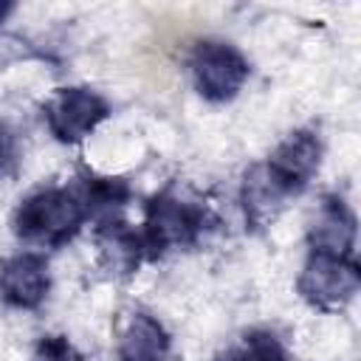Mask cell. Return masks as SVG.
Masks as SVG:
<instances>
[{"instance_id":"cell-1","label":"cell","mask_w":361,"mask_h":361,"mask_svg":"<svg viewBox=\"0 0 361 361\" xmlns=\"http://www.w3.org/2000/svg\"><path fill=\"white\" fill-rule=\"evenodd\" d=\"M87 209L73 186H39L11 214L17 240L31 248H62L87 223Z\"/></svg>"},{"instance_id":"cell-7","label":"cell","mask_w":361,"mask_h":361,"mask_svg":"<svg viewBox=\"0 0 361 361\" xmlns=\"http://www.w3.org/2000/svg\"><path fill=\"white\" fill-rule=\"evenodd\" d=\"M51 290L48 259L39 251H20L0 262V299L17 310H37Z\"/></svg>"},{"instance_id":"cell-8","label":"cell","mask_w":361,"mask_h":361,"mask_svg":"<svg viewBox=\"0 0 361 361\" xmlns=\"http://www.w3.org/2000/svg\"><path fill=\"white\" fill-rule=\"evenodd\" d=\"M355 214L347 206L344 197L338 195H324L316 217L310 220L307 228V245L316 254H330V257H353L355 254Z\"/></svg>"},{"instance_id":"cell-15","label":"cell","mask_w":361,"mask_h":361,"mask_svg":"<svg viewBox=\"0 0 361 361\" xmlns=\"http://www.w3.org/2000/svg\"><path fill=\"white\" fill-rule=\"evenodd\" d=\"M17 164H20V141H17V133L6 121H0V180L8 178V175H14Z\"/></svg>"},{"instance_id":"cell-12","label":"cell","mask_w":361,"mask_h":361,"mask_svg":"<svg viewBox=\"0 0 361 361\" xmlns=\"http://www.w3.org/2000/svg\"><path fill=\"white\" fill-rule=\"evenodd\" d=\"M172 338L166 327L144 310H135L118 338V361H169Z\"/></svg>"},{"instance_id":"cell-16","label":"cell","mask_w":361,"mask_h":361,"mask_svg":"<svg viewBox=\"0 0 361 361\" xmlns=\"http://www.w3.org/2000/svg\"><path fill=\"white\" fill-rule=\"evenodd\" d=\"M11 8H14L11 3H0V23H3V20H6L8 14H11Z\"/></svg>"},{"instance_id":"cell-13","label":"cell","mask_w":361,"mask_h":361,"mask_svg":"<svg viewBox=\"0 0 361 361\" xmlns=\"http://www.w3.org/2000/svg\"><path fill=\"white\" fill-rule=\"evenodd\" d=\"M217 361H288V350L271 330H248L228 344Z\"/></svg>"},{"instance_id":"cell-2","label":"cell","mask_w":361,"mask_h":361,"mask_svg":"<svg viewBox=\"0 0 361 361\" xmlns=\"http://www.w3.org/2000/svg\"><path fill=\"white\" fill-rule=\"evenodd\" d=\"M212 223L214 217L200 200L183 197L175 183L164 186L144 203V223L138 231L147 248V259H158L172 248L195 245L212 228Z\"/></svg>"},{"instance_id":"cell-14","label":"cell","mask_w":361,"mask_h":361,"mask_svg":"<svg viewBox=\"0 0 361 361\" xmlns=\"http://www.w3.org/2000/svg\"><path fill=\"white\" fill-rule=\"evenodd\" d=\"M31 361H82V353L73 347V341L68 336H42L34 344Z\"/></svg>"},{"instance_id":"cell-11","label":"cell","mask_w":361,"mask_h":361,"mask_svg":"<svg viewBox=\"0 0 361 361\" xmlns=\"http://www.w3.org/2000/svg\"><path fill=\"white\" fill-rule=\"evenodd\" d=\"M73 192L85 203L87 217L96 220V223L107 220V217H118L121 209L127 206V200L133 197V189H130L127 178L99 175L93 169H79V175L73 178Z\"/></svg>"},{"instance_id":"cell-5","label":"cell","mask_w":361,"mask_h":361,"mask_svg":"<svg viewBox=\"0 0 361 361\" xmlns=\"http://www.w3.org/2000/svg\"><path fill=\"white\" fill-rule=\"evenodd\" d=\"M107 116H110V102L99 90L85 85L56 87L51 99L42 104V118L59 144L85 141Z\"/></svg>"},{"instance_id":"cell-9","label":"cell","mask_w":361,"mask_h":361,"mask_svg":"<svg viewBox=\"0 0 361 361\" xmlns=\"http://www.w3.org/2000/svg\"><path fill=\"white\" fill-rule=\"evenodd\" d=\"M288 189L271 175V169L262 164H251L243 175V183H240V206H243V214H245V226L251 231H259V228H268L279 212L285 209V200H288Z\"/></svg>"},{"instance_id":"cell-6","label":"cell","mask_w":361,"mask_h":361,"mask_svg":"<svg viewBox=\"0 0 361 361\" xmlns=\"http://www.w3.org/2000/svg\"><path fill=\"white\" fill-rule=\"evenodd\" d=\"M322 138L313 130H293L288 133L276 149L265 158V166L271 169V175L288 189V195H299L307 189V183L316 178L319 166H322Z\"/></svg>"},{"instance_id":"cell-4","label":"cell","mask_w":361,"mask_h":361,"mask_svg":"<svg viewBox=\"0 0 361 361\" xmlns=\"http://www.w3.org/2000/svg\"><path fill=\"white\" fill-rule=\"evenodd\" d=\"M361 288V271L355 257H330L307 251V259L299 271L296 290L299 296L324 313L344 310Z\"/></svg>"},{"instance_id":"cell-3","label":"cell","mask_w":361,"mask_h":361,"mask_svg":"<svg viewBox=\"0 0 361 361\" xmlns=\"http://www.w3.org/2000/svg\"><path fill=\"white\" fill-rule=\"evenodd\" d=\"M189 73L195 90L214 104L231 102L251 76L245 54L223 39H200L189 54Z\"/></svg>"},{"instance_id":"cell-10","label":"cell","mask_w":361,"mask_h":361,"mask_svg":"<svg viewBox=\"0 0 361 361\" xmlns=\"http://www.w3.org/2000/svg\"><path fill=\"white\" fill-rule=\"evenodd\" d=\"M96 248L102 265L116 276H130L138 271L141 262H147L141 231L121 220V214L96 223Z\"/></svg>"}]
</instances>
